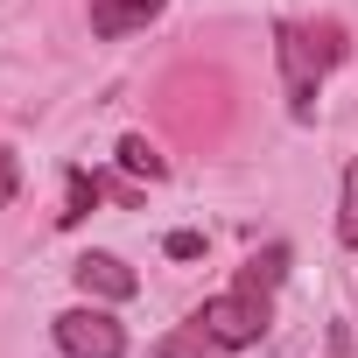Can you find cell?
I'll use <instances>...</instances> for the list:
<instances>
[{
	"label": "cell",
	"instance_id": "7",
	"mask_svg": "<svg viewBox=\"0 0 358 358\" xmlns=\"http://www.w3.org/2000/svg\"><path fill=\"white\" fill-rule=\"evenodd\" d=\"M120 169H127V176H148V183L169 176V162H162V148H155L148 134H127V141H120Z\"/></svg>",
	"mask_w": 358,
	"mask_h": 358
},
{
	"label": "cell",
	"instance_id": "3",
	"mask_svg": "<svg viewBox=\"0 0 358 358\" xmlns=\"http://www.w3.org/2000/svg\"><path fill=\"white\" fill-rule=\"evenodd\" d=\"M57 351H64V358H127V330H120L113 309L78 302V309L57 316Z\"/></svg>",
	"mask_w": 358,
	"mask_h": 358
},
{
	"label": "cell",
	"instance_id": "5",
	"mask_svg": "<svg viewBox=\"0 0 358 358\" xmlns=\"http://www.w3.org/2000/svg\"><path fill=\"white\" fill-rule=\"evenodd\" d=\"M169 0H92V29L99 36H127V29H148Z\"/></svg>",
	"mask_w": 358,
	"mask_h": 358
},
{
	"label": "cell",
	"instance_id": "4",
	"mask_svg": "<svg viewBox=\"0 0 358 358\" xmlns=\"http://www.w3.org/2000/svg\"><path fill=\"white\" fill-rule=\"evenodd\" d=\"M71 281H78L85 302H127V295L141 288V274H134L120 253H85V260L71 267Z\"/></svg>",
	"mask_w": 358,
	"mask_h": 358
},
{
	"label": "cell",
	"instance_id": "8",
	"mask_svg": "<svg viewBox=\"0 0 358 358\" xmlns=\"http://www.w3.org/2000/svg\"><path fill=\"white\" fill-rule=\"evenodd\" d=\"M92 204H99V176L71 169V190H64V211H57V225H78V218H85Z\"/></svg>",
	"mask_w": 358,
	"mask_h": 358
},
{
	"label": "cell",
	"instance_id": "9",
	"mask_svg": "<svg viewBox=\"0 0 358 358\" xmlns=\"http://www.w3.org/2000/svg\"><path fill=\"white\" fill-rule=\"evenodd\" d=\"M337 239L358 246V169H344V218H337Z\"/></svg>",
	"mask_w": 358,
	"mask_h": 358
},
{
	"label": "cell",
	"instance_id": "1",
	"mask_svg": "<svg viewBox=\"0 0 358 358\" xmlns=\"http://www.w3.org/2000/svg\"><path fill=\"white\" fill-rule=\"evenodd\" d=\"M274 57H281V85H288V113L309 120L316 113V92L330 78V64L344 57V36L323 22V29H302V22H274Z\"/></svg>",
	"mask_w": 358,
	"mask_h": 358
},
{
	"label": "cell",
	"instance_id": "11",
	"mask_svg": "<svg viewBox=\"0 0 358 358\" xmlns=\"http://www.w3.org/2000/svg\"><path fill=\"white\" fill-rule=\"evenodd\" d=\"M15 190H22V169H15L8 148H0V204H15Z\"/></svg>",
	"mask_w": 358,
	"mask_h": 358
},
{
	"label": "cell",
	"instance_id": "2",
	"mask_svg": "<svg viewBox=\"0 0 358 358\" xmlns=\"http://www.w3.org/2000/svg\"><path fill=\"white\" fill-rule=\"evenodd\" d=\"M190 323L204 330L211 351H246V344L267 337V295H253V288H225V295H211Z\"/></svg>",
	"mask_w": 358,
	"mask_h": 358
},
{
	"label": "cell",
	"instance_id": "10",
	"mask_svg": "<svg viewBox=\"0 0 358 358\" xmlns=\"http://www.w3.org/2000/svg\"><path fill=\"white\" fill-rule=\"evenodd\" d=\"M204 253V232H169V260H197Z\"/></svg>",
	"mask_w": 358,
	"mask_h": 358
},
{
	"label": "cell",
	"instance_id": "12",
	"mask_svg": "<svg viewBox=\"0 0 358 358\" xmlns=\"http://www.w3.org/2000/svg\"><path fill=\"white\" fill-rule=\"evenodd\" d=\"M323 351H330V358H351V323H330V337H323Z\"/></svg>",
	"mask_w": 358,
	"mask_h": 358
},
{
	"label": "cell",
	"instance_id": "6",
	"mask_svg": "<svg viewBox=\"0 0 358 358\" xmlns=\"http://www.w3.org/2000/svg\"><path fill=\"white\" fill-rule=\"evenodd\" d=\"M281 274H288V246H267V253H253V260L239 267V281H232V288H253V295H274V288H281Z\"/></svg>",
	"mask_w": 358,
	"mask_h": 358
}]
</instances>
